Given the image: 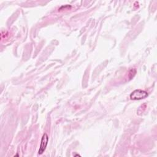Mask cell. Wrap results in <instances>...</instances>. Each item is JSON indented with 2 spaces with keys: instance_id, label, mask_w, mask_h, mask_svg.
<instances>
[{
  "instance_id": "cell-1",
  "label": "cell",
  "mask_w": 157,
  "mask_h": 157,
  "mask_svg": "<svg viewBox=\"0 0 157 157\" xmlns=\"http://www.w3.org/2000/svg\"><path fill=\"white\" fill-rule=\"evenodd\" d=\"M148 96V93L142 90H135L130 94V98L132 100H140L145 99Z\"/></svg>"
},
{
  "instance_id": "cell-2",
  "label": "cell",
  "mask_w": 157,
  "mask_h": 157,
  "mask_svg": "<svg viewBox=\"0 0 157 157\" xmlns=\"http://www.w3.org/2000/svg\"><path fill=\"white\" fill-rule=\"evenodd\" d=\"M48 137L47 134H43L41 140H40V147L38 151V153L39 155H41L44 153V151L45 150L47 144H48Z\"/></svg>"
}]
</instances>
